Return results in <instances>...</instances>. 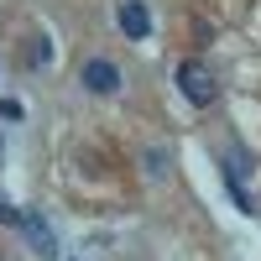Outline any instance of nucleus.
<instances>
[{"label":"nucleus","mask_w":261,"mask_h":261,"mask_svg":"<svg viewBox=\"0 0 261 261\" xmlns=\"http://www.w3.org/2000/svg\"><path fill=\"white\" fill-rule=\"evenodd\" d=\"M178 89H183V99H188V105H199V110H209V105L220 99V84H214V73L204 68L199 58L178 63Z\"/></svg>","instance_id":"nucleus-1"},{"label":"nucleus","mask_w":261,"mask_h":261,"mask_svg":"<svg viewBox=\"0 0 261 261\" xmlns=\"http://www.w3.org/2000/svg\"><path fill=\"white\" fill-rule=\"evenodd\" d=\"M79 84H84V89H89V94H99V99H110V94H120V68H115V63L110 58H89V63H84V68H79Z\"/></svg>","instance_id":"nucleus-2"},{"label":"nucleus","mask_w":261,"mask_h":261,"mask_svg":"<svg viewBox=\"0 0 261 261\" xmlns=\"http://www.w3.org/2000/svg\"><path fill=\"white\" fill-rule=\"evenodd\" d=\"M115 21H120V32H125L130 42H146V37H151V11H146V0H120Z\"/></svg>","instance_id":"nucleus-3"},{"label":"nucleus","mask_w":261,"mask_h":261,"mask_svg":"<svg viewBox=\"0 0 261 261\" xmlns=\"http://www.w3.org/2000/svg\"><path fill=\"white\" fill-rule=\"evenodd\" d=\"M21 230H27V241H32V251H37V256H58V235H53V225L42 220L37 209H27V220H21Z\"/></svg>","instance_id":"nucleus-4"},{"label":"nucleus","mask_w":261,"mask_h":261,"mask_svg":"<svg viewBox=\"0 0 261 261\" xmlns=\"http://www.w3.org/2000/svg\"><path fill=\"white\" fill-rule=\"evenodd\" d=\"M141 162H146V178H167V151L162 146H146Z\"/></svg>","instance_id":"nucleus-5"},{"label":"nucleus","mask_w":261,"mask_h":261,"mask_svg":"<svg viewBox=\"0 0 261 261\" xmlns=\"http://www.w3.org/2000/svg\"><path fill=\"white\" fill-rule=\"evenodd\" d=\"M21 220H27V209H16V204L0 199V225H16V230H21Z\"/></svg>","instance_id":"nucleus-6"},{"label":"nucleus","mask_w":261,"mask_h":261,"mask_svg":"<svg viewBox=\"0 0 261 261\" xmlns=\"http://www.w3.org/2000/svg\"><path fill=\"white\" fill-rule=\"evenodd\" d=\"M32 63H53V42H47V37H37V47H32Z\"/></svg>","instance_id":"nucleus-7"},{"label":"nucleus","mask_w":261,"mask_h":261,"mask_svg":"<svg viewBox=\"0 0 261 261\" xmlns=\"http://www.w3.org/2000/svg\"><path fill=\"white\" fill-rule=\"evenodd\" d=\"M0 120H21V105L16 99H0Z\"/></svg>","instance_id":"nucleus-8"}]
</instances>
